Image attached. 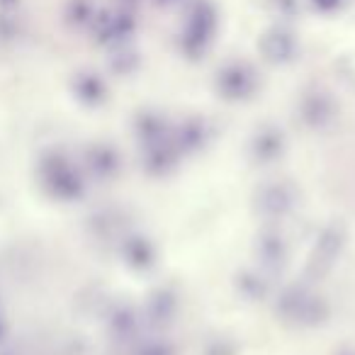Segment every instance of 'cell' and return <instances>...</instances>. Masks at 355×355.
Here are the masks:
<instances>
[{
	"mask_svg": "<svg viewBox=\"0 0 355 355\" xmlns=\"http://www.w3.org/2000/svg\"><path fill=\"white\" fill-rule=\"evenodd\" d=\"M158 8H171V6H178V3H183V0H153Z\"/></svg>",
	"mask_w": 355,
	"mask_h": 355,
	"instance_id": "5",
	"label": "cell"
},
{
	"mask_svg": "<svg viewBox=\"0 0 355 355\" xmlns=\"http://www.w3.org/2000/svg\"><path fill=\"white\" fill-rule=\"evenodd\" d=\"M277 8L282 12H287V15H292L297 10V0H277Z\"/></svg>",
	"mask_w": 355,
	"mask_h": 355,
	"instance_id": "4",
	"label": "cell"
},
{
	"mask_svg": "<svg viewBox=\"0 0 355 355\" xmlns=\"http://www.w3.org/2000/svg\"><path fill=\"white\" fill-rule=\"evenodd\" d=\"M217 27V10L209 0H193L188 8V27L183 35V46L190 54L202 51L205 42L212 37Z\"/></svg>",
	"mask_w": 355,
	"mask_h": 355,
	"instance_id": "1",
	"label": "cell"
},
{
	"mask_svg": "<svg viewBox=\"0 0 355 355\" xmlns=\"http://www.w3.org/2000/svg\"><path fill=\"white\" fill-rule=\"evenodd\" d=\"M263 51L272 59H285L292 54V37L282 30H272L263 37Z\"/></svg>",
	"mask_w": 355,
	"mask_h": 355,
	"instance_id": "2",
	"label": "cell"
},
{
	"mask_svg": "<svg viewBox=\"0 0 355 355\" xmlns=\"http://www.w3.org/2000/svg\"><path fill=\"white\" fill-rule=\"evenodd\" d=\"M311 6H314L319 12H336L340 6H343V0H311Z\"/></svg>",
	"mask_w": 355,
	"mask_h": 355,
	"instance_id": "3",
	"label": "cell"
}]
</instances>
